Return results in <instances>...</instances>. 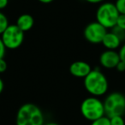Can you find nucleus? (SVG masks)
Segmentation results:
<instances>
[{
	"label": "nucleus",
	"instance_id": "nucleus-25",
	"mask_svg": "<svg viewBox=\"0 0 125 125\" xmlns=\"http://www.w3.org/2000/svg\"><path fill=\"white\" fill-rule=\"evenodd\" d=\"M44 125H60L57 123H54V122H50V123H45Z\"/></svg>",
	"mask_w": 125,
	"mask_h": 125
},
{
	"label": "nucleus",
	"instance_id": "nucleus-13",
	"mask_svg": "<svg viewBox=\"0 0 125 125\" xmlns=\"http://www.w3.org/2000/svg\"><path fill=\"white\" fill-rule=\"evenodd\" d=\"M91 125H111L110 123V118L106 116H104L102 117L96 119L91 123Z\"/></svg>",
	"mask_w": 125,
	"mask_h": 125
},
{
	"label": "nucleus",
	"instance_id": "nucleus-3",
	"mask_svg": "<svg viewBox=\"0 0 125 125\" xmlns=\"http://www.w3.org/2000/svg\"><path fill=\"white\" fill-rule=\"evenodd\" d=\"M80 110L82 116L91 122L105 116L104 103L98 97L94 96L84 99L81 104Z\"/></svg>",
	"mask_w": 125,
	"mask_h": 125
},
{
	"label": "nucleus",
	"instance_id": "nucleus-18",
	"mask_svg": "<svg viewBox=\"0 0 125 125\" xmlns=\"http://www.w3.org/2000/svg\"><path fill=\"white\" fill-rule=\"evenodd\" d=\"M7 68H8V64H7V62L5 61V59L1 58L0 59V74L4 73L7 70Z\"/></svg>",
	"mask_w": 125,
	"mask_h": 125
},
{
	"label": "nucleus",
	"instance_id": "nucleus-21",
	"mask_svg": "<svg viewBox=\"0 0 125 125\" xmlns=\"http://www.w3.org/2000/svg\"><path fill=\"white\" fill-rule=\"evenodd\" d=\"M9 4V0H0V10L5 9Z\"/></svg>",
	"mask_w": 125,
	"mask_h": 125
},
{
	"label": "nucleus",
	"instance_id": "nucleus-6",
	"mask_svg": "<svg viewBox=\"0 0 125 125\" xmlns=\"http://www.w3.org/2000/svg\"><path fill=\"white\" fill-rule=\"evenodd\" d=\"M0 37L6 49L16 50L19 48L24 41V32L20 29L16 24L9 25Z\"/></svg>",
	"mask_w": 125,
	"mask_h": 125
},
{
	"label": "nucleus",
	"instance_id": "nucleus-11",
	"mask_svg": "<svg viewBox=\"0 0 125 125\" xmlns=\"http://www.w3.org/2000/svg\"><path fill=\"white\" fill-rule=\"evenodd\" d=\"M16 25L24 33L30 31L34 25V18L30 14H22L17 18Z\"/></svg>",
	"mask_w": 125,
	"mask_h": 125
},
{
	"label": "nucleus",
	"instance_id": "nucleus-2",
	"mask_svg": "<svg viewBox=\"0 0 125 125\" xmlns=\"http://www.w3.org/2000/svg\"><path fill=\"white\" fill-rule=\"evenodd\" d=\"M84 87L92 96L99 97L106 94L109 83L104 73L99 69H94L84 78Z\"/></svg>",
	"mask_w": 125,
	"mask_h": 125
},
{
	"label": "nucleus",
	"instance_id": "nucleus-15",
	"mask_svg": "<svg viewBox=\"0 0 125 125\" xmlns=\"http://www.w3.org/2000/svg\"><path fill=\"white\" fill-rule=\"evenodd\" d=\"M115 5L120 15H125V0H116Z\"/></svg>",
	"mask_w": 125,
	"mask_h": 125
},
{
	"label": "nucleus",
	"instance_id": "nucleus-23",
	"mask_svg": "<svg viewBox=\"0 0 125 125\" xmlns=\"http://www.w3.org/2000/svg\"><path fill=\"white\" fill-rule=\"evenodd\" d=\"M39 2L41 3V4H51L54 1V0H38Z\"/></svg>",
	"mask_w": 125,
	"mask_h": 125
},
{
	"label": "nucleus",
	"instance_id": "nucleus-4",
	"mask_svg": "<svg viewBox=\"0 0 125 125\" xmlns=\"http://www.w3.org/2000/svg\"><path fill=\"white\" fill-rule=\"evenodd\" d=\"M119 12L115 4L102 3L96 11V21L104 27L106 29L113 28L116 25Z\"/></svg>",
	"mask_w": 125,
	"mask_h": 125
},
{
	"label": "nucleus",
	"instance_id": "nucleus-16",
	"mask_svg": "<svg viewBox=\"0 0 125 125\" xmlns=\"http://www.w3.org/2000/svg\"><path fill=\"white\" fill-rule=\"evenodd\" d=\"M115 27H117L118 28L125 31V15H119L116 25Z\"/></svg>",
	"mask_w": 125,
	"mask_h": 125
},
{
	"label": "nucleus",
	"instance_id": "nucleus-14",
	"mask_svg": "<svg viewBox=\"0 0 125 125\" xmlns=\"http://www.w3.org/2000/svg\"><path fill=\"white\" fill-rule=\"evenodd\" d=\"M111 125H125V121L123 116H116L110 117Z\"/></svg>",
	"mask_w": 125,
	"mask_h": 125
},
{
	"label": "nucleus",
	"instance_id": "nucleus-8",
	"mask_svg": "<svg viewBox=\"0 0 125 125\" xmlns=\"http://www.w3.org/2000/svg\"><path fill=\"white\" fill-rule=\"evenodd\" d=\"M121 61L119 53L115 50H106L99 56L101 66L105 69H116L118 62Z\"/></svg>",
	"mask_w": 125,
	"mask_h": 125
},
{
	"label": "nucleus",
	"instance_id": "nucleus-17",
	"mask_svg": "<svg viewBox=\"0 0 125 125\" xmlns=\"http://www.w3.org/2000/svg\"><path fill=\"white\" fill-rule=\"evenodd\" d=\"M5 54H6V47L4 45L1 37H0V59L4 58L5 57Z\"/></svg>",
	"mask_w": 125,
	"mask_h": 125
},
{
	"label": "nucleus",
	"instance_id": "nucleus-24",
	"mask_svg": "<svg viewBox=\"0 0 125 125\" xmlns=\"http://www.w3.org/2000/svg\"><path fill=\"white\" fill-rule=\"evenodd\" d=\"M4 82L1 78H0V94H2V92L4 91Z\"/></svg>",
	"mask_w": 125,
	"mask_h": 125
},
{
	"label": "nucleus",
	"instance_id": "nucleus-10",
	"mask_svg": "<svg viewBox=\"0 0 125 125\" xmlns=\"http://www.w3.org/2000/svg\"><path fill=\"white\" fill-rule=\"evenodd\" d=\"M121 39L114 32H107L101 44L107 50H116L121 45Z\"/></svg>",
	"mask_w": 125,
	"mask_h": 125
},
{
	"label": "nucleus",
	"instance_id": "nucleus-7",
	"mask_svg": "<svg viewBox=\"0 0 125 125\" xmlns=\"http://www.w3.org/2000/svg\"><path fill=\"white\" fill-rule=\"evenodd\" d=\"M106 33L107 29L96 21L90 22L86 26L84 29V37L89 43L98 45L102 43V40Z\"/></svg>",
	"mask_w": 125,
	"mask_h": 125
},
{
	"label": "nucleus",
	"instance_id": "nucleus-12",
	"mask_svg": "<svg viewBox=\"0 0 125 125\" xmlns=\"http://www.w3.org/2000/svg\"><path fill=\"white\" fill-rule=\"evenodd\" d=\"M9 20L5 14L0 10V35L4 32V30L9 27Z\"/></svg>",
	"mask_w": 125,
	"mask_h": 125
},
{
	"label": "nucleus",
	"instance_id": "nucleus-1",
	"mask_svg": "<svg viewBox=\"0 0 125 125\" xmlns=\"http://www.w3.org/2000/svg\"><path fill=\"white\" fill-rule=\"evenodd\" d=\"M16 125H44L45 119L41 109L33 103H26L18 109Z\"/></svg>",
	"mask_w": 125,
	"mask_h": 125
},
{
	"label": "nucleus",
	"instance_id": "nucleus-22",
	"mask_svg": "<svg viewBox=\"0 0 125 125\" xmlns=\"http://www.w3.org/2000/svg\"><path fill=\"white\" fill-rule=\"evenodd\" d=\"M86 2L89 3V4H101L104 1V0H85Z\"/></svg>",
	"mask_w": 125,
	"mask_h": 125
},
{
	"label": "nucleus",
	"instance_id": "nucleus-9",
	"mask_svg": "<svg viewBox=\"0 0 125 125\" xmlns=\"http://www.w3.org/2000/svg\"><path fill=\"white\" fill-rule=\"evenodd\" d=\"M93 69L88 62L85 61H75L70 66V73L76 78H85Z\"/></svg>",
	"mask_w": 125,
	"mask_h": 125
},
{
	"label": "nucleus",
	"instance_id": "nucleus-19",
	"mask_svg": "<svg viewBox=\"0 0 125 125\" xmlns=\"http://www.w3.org/2000/svg\"><path fill=\"white\" fill-rule=\"evenodd\" d=\"M118 53H119L121 61H123V62H125V44L123 45V46H121V48H120L119 52H118Z\"/></svg>",
	"mask_w": 125,
	"mask_h": 125
},
{
	"label": "nucleus",
	"instance_id": "nucleus-5",
	"mask_svg": "<svg viewBox=\"0 0 125 125\" xmlns=\"http://www.w3.org/2000/svg\"><path fill=\"white\" fill-rule=\"evenodd\" d=\"M104 114L108 117L123 116L125 113V96L118 92L110 94L104 100Z\"/></svg>",
	"mask_w": 125,
	"mask_h": 125
},
{
	"label": "nucleus",
	"instance_id": "nucleus-20",
	"mask_svg": "<svg viewBox=\"0 0 125 125\" xmlns=\"http://www.w3.org/2000/svg\"><path fill=\"white\" fill-rule=\"evenodd\" d=\"M116 70L119 72L125 71V62H123V61H120V62H118V64L116 65Z\"/></svg>",
	"mask_w": 125,
	"mask_h": 125
}]
</instances>
